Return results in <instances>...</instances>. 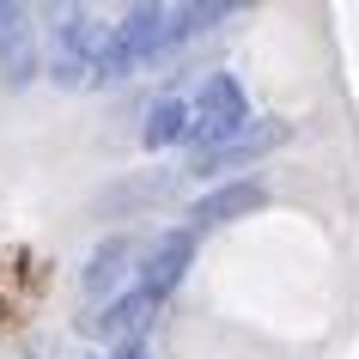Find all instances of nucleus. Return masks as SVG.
<instances>
[{"mask_svg":"<svg viewBox=\"0 0 359 359\" xmlns=\"http://www.w3.org/2000/svg\"><path fill=\"white\" fill-rule=\"evenodd\" d=\"M256 116H250V97H244V86L231 74H213V79H201V92H195V104H189V147H195V158L201 152H213V147H226L231 134H244Z\"/></svg>","mask_w":359,"mask_h":359,"instance_id":"obj_1","label":"nucleus"},{"mask_svg":"<svg viewBox=\"0 0 359 359\" xmlns=\"http://www.w3.org/2000/svg\"><path fill=\"white\" fill-rule=\"evenodd\" d=\"M97 49H104V31L92 25L86 6H61L55 25H49V79H55L61 92H74V86H92V67H97Z\"/></svg>","mask_w":359,"mask_h":359,"instance_id":"obj_2","label":"nucleus"},{"mask_svg":"<svg viewBox=\"0 0 359 359\" xmlns=\"http://www.w3.org/2000/svg\"><path fill=\"white\" fill-rule=\"evenodd\" d=\"M274 147H286V122H280V116H256L244 134H231L226 147H213V152H201V158H189V170H195V177H213V170L250 165V158H262V152H274Z\"/></svg>","mask_w":359,"mask_h":359,"instance_id":"obj_3","label":"nucleus"},{"mask_svg":"<svg viewBox=\"0 0 359 359\" xmlns=\"http://www.w3.org/2000/svg\"><path fill=\"white\" fill-rule=\"evenodd\" d=\"M128 262H134V244L128 238H104V244L86 256V268H79V286H86V299H122V292H134L128 286Z\"/></svg>","mask_w":359,"mask_h":359,"instance_id":"obj_4","label":"nucleus"},{"mask_svg":"<svg viewBox=\"0 0 359 359\" xmlns=\"http://www.w3.org/2000/svg\"><path fill=\"white\" fill-rule=\"evenodd\" d=\"M152 311H158V299L134 286V292H122V299H110L104 311H92V317H86V335L122 341V347H128V341H140V329L152 323Z\"/></svg>","mask_w":359,"mask_h":359,"instance_id":"obj_5","label":"nucleus"},{"mask_svg":"<svg viewBox=\"0 0 359 359\" xmlns=\"http://www.w3.org/2000/svg\"><path fill=\"white\" fill-rule=\"evenodd\" d=\"M189 256H195V231L183 226V231H165L158 244L147 250V262H140V292H152V299H165L170 286L183 280V268H189Z\"/></svg>","mask_w":359,"mask_h":359,"instance_id":"obj_6","label":"nucleus"},{"mask_svg":"<svg viewBox=\"0 0 359 359\" xmlns=\"http://www.w3.org/2000/svg\"><path fill=\"white\" fill-rule=\"evenodd\" d=\"M268 201V189L250 177V183H219V189H208L201 201L189 208V231H208V226H231V219H244V213H256Z\"/></svg>","mask_w":359,"mask_h":359,"instance_id":"obj_7","label":"nucleus"},{"mask_svg":"<svg viewBox=\"0 0 359 359\" xmlns=\"http://www.w3.org/2000/svg\"><path fill=\"white\" fill-rule=\"evenodd\" d=\"M140 140H147L152 152L170 147V140H189V104L183 97H158L147 110V128H140Z\"/></svg>","mask_w":359,"mask_h":359,"instance_id":"obj_8","label":"nucleus"},{"mask_svg":"<svg viewBox=\"0 0 359 359\" xmlns=\"http://www.w3.org/2000/svg\"><path fill=\"white\" fill-rule=\"evenodd\" d=\"M116 359H147V347H140V341H128V347H116Z\"/></svg>","mask_w":359,"mask_h":359,"instance_id":"obj_9","label":"nucleus"}]
</instances>
